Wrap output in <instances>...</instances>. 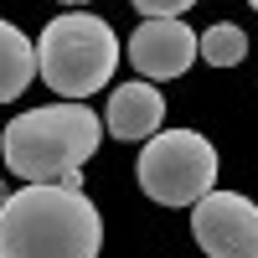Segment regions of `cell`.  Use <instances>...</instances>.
Returning a JSON list of instances; mask_svg holds the SVG:
<instances>
[{
	"label": "cell",
	"instance_id": "52a82bcc",
	"mask_svg": "<svg viewBox=\"0 0 258 258\" xmlns=\"http://www.w3.org/2000/svg\"><path fill=\"white\" fill-rule=\"evenodd\" d=\"M103 124H109V135L114 140H129V145H140V140H155L160 129H165V98L155 83H119V88L109 93V109H103Z\"/></svg>",
	"mask_w": 258,
	"mask_h": 258
},
{
	"label": "cell",
	"instance_id": "5b68a950",
	"mask_svg": "<svg viewBox=\"0 0 258 258\" xmlns=\"http://www.w3.org/2000/svg\"><path fill=\"white\" fill-rule=\"evenodd\" d=\"M191 232L207 258H258V207L238 191H207L191 207Z\"/></svg>",
	"mask_w": 258,
	"mask_h": 258
},
{
	"label": "cell",
	"instance_id": "7a4b0ae2",
	"mask_svg": "<svg viewBox=\"0 0 258 258\" xmlns=\"http://www.w3.org/2000/svg\"><path fill=\"white\" fill-rule=\"evenodd\" d=\"M103 140V119L83 103H47L26 109L6 124L0 155L26 186H57V181H83V165Z\"/></svg>",
	"mask_w": 258,
	"mask_h": 258
},
{
	"label": "cell",
	"instance_id": "6da1fadb",
	"mask_svg": "<svg viewBox=\"0 0 258 258\" xmlns=\"http://www.w3.org/2000/svg\"><path fill=\"white\" fill-rule=\"evenodd\" d=\"M103 217L83 181L21 186L0 207V258H98Z\"/></svg>",
	"mask_w": 258,
	"mask_h": 258
},
{
	"label": "cell",
	"instance_id": "7c38bea8",
	"mask_svg": "<svg viewBox=\"0 0 258 258\" xmlns=\"http://www.w3.org/2000/svg\"><path fill=\"white\" fill-rule=\"evenodd\" d=\"M68 6H88V0H68Z\"/></svg>",
	"mask_w": 258,
	"mask_h": 258
},
{
	"label": "cell",
	"instance_id": "9c48e42d",
	"mask_svg": "<svg viewBox=\"0 0 258 258\" xmlns=\"http://www.w3.org/2000/svg\"><path fill=\"white\" fill-rule=\"evenodd\" d=\"M197 57L212 62V68H238L248 57V31L232 26V21H217V26H207L197 36Z\"/></svg>",
	"mask_w": 258,
	"mask_h": 258
},
{
	"label": "cell",
	"instance_id": "ba28073f",
	"mask_svg": "<svg viewBox=\"0 0 258 258\" xmlns=\"http://www.w3.org/2000/svg\"><path fill=\"white\" fill-rule=\"evenodd\" d=\"M31 78H36V52H31V41L21 36L11 21H0V103H11L31 88Z\"/></svg>",
	"mask_w": 258,
	"mask_h": 258
},
{
	"label": "cell",
	"instance_id": "30bf717a",
	"mask_svg": "<svg viewBox=\"0 0 258 258\" xmlns=\"http://www.w3.org/2000/svg\"><path fill=\"white\" fill-rule=\"evenodd\" d=\"M140 11V21H181V11H191L197 0H129Z\"/></svg>",
	"mask_w": 258,
	"mask_h": 258
},
{
	"label": "cell",
	"instance_id": "8fae6325",
	"mask_svg": "<svg viewBox=\"0 0 258 258\" xmlns=\"http://www.w3.org/2000/svg\"><path fill=\"white\" fill-rule=\"evenodd\" d=\"M6 197H11V191H6V181H0V207H6Z\"/></svg>",
	"mask_w": 258,
	"mask_h": 258
},
{
	"label": "cell",
	"instance_id": "3957f363",
	"mask_svg": "<svg viewBox=\"0 0 258 258\" xmlns=\"http://www.w3.org/2000/svg\"><path fill=\"white\" fill-rule=\"evenodd\" d=\"M36 73L41 83L62 98V103H78L98 93L103 83L114 78L119 68V36L109 21H98L88 11H73V16H57L41 26V41H36Z\"/></svg>",
	"mask_w": 258,
	"mask_h": 258
},
{
	"label": "cell",
	"instance_id": "4fadbf2b",
	"mask_svg": "<svg viewBox=\"0 0 258 258\" xmlns=\"http://www.w3.org/2000/svg\"><path fill=\"white\" fill-rule=\"evenodd\" d=\"M248 6H253V11H258V0H248Z\"/></svg>",
	"mask_w": 258,
	"mask_h": 258
},
{
	"label": "cell",
	"instance_id": "277c9868",
	"mask_svg": "<svg viewBox=\"0 0 258 258\" xmlns=\"http://www.w3.org/2000/svg\"><path fill=\"white\" fill-rule=\"evenodd\" d=\"M135 170H140V186L150 202L197 207L217 186V150L197 129H160L155 140H145V155Z\"/></svg>",
	"mask_w": 258,
	"mask_h": 258
},
{
	"label": "cell",
	"instance_id": "8992f818",
	"mask_svg": "<svg viewBox=\"0 0 258 258\" xmlns=\"http://www.w3.org/2000/svg\"><path fill=\"white\" fill-rule=\"evenodd\" d=\"M129 62H135L140 83L181 78L197 62V31L186 21H140V31L129 36Z\"/></svg>",
	"mask_w": 258,
	"mask_h": 258
}]
</instances>
